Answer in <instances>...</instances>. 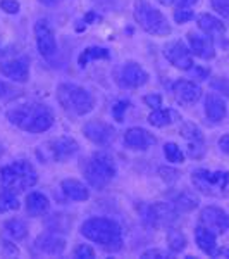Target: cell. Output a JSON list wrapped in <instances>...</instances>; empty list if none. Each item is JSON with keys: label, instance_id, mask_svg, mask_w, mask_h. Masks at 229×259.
Here are the masks:
<instances>
[{"label": "cell", "instance_id": "cell-30", "mask_svg": "<svg viewBox=\"0 0 229 259\" xmlns=\"http://www.w3.org/2000/svg\"><path fill=\"white\" fill-rule=\"evenodd\" d=\"M4 227H6V232L9 233L12 239H16V240L24 239V237H26V233H28L26 225H24L21 220H16V218L14 220H7Z\"/></svg>", "mask_w": 229, "mask_h": 259}, {"label": "cell", "instance_id": "cell-42", "mask_svg": "<svg viewBox=\"0 0 229 259\" xmlns=\"http://www.w3.org/2000/svg\"><path fill=\"white\" fill-rule=\"evenodd\" d=\"M219 147H220V150H222L224 154H227V156H229V133L219 139Z\"/></svg>", "mask_w": 229, "mask_h": 259}, {"label": "cell", "instance_id": "cell-44", "mask_svg": "<svg viewBox=\"0 0 229 259\" xmlns=\"http://www.w3.org/2000/svg\"><path fill=\"white\" fill-rule=\"evenodd\" d=\"M215 257H229V249H219L214 254Z\"/></svg>", "mask_w": 229, "mask_h": 259}, {"label": "cell", "instance_id": "cell-1", "mask_svg": "<svg viewBox=\"0 0 229 259\" xmlns=\"http://www.w3.org/2000/svg\"><path fill=\"white\" fill-rule=\"evenodd\" d=\"M7 119L28 133H41L53 124V114L43 104L26 102L7 111Z\"/></svg>", "mask_w": 229, "mask_h": 259}, {"label": "cell", "instance_id": "cell-15", "mask_svg": "<svg viewBox=\"0 0 229 259\" xmlns=\"http://www.w3.org/2000/svg\"><path fill=\"white\" fill-rule=\"evenodd\" d=\"M83 133L90 142L98 145H103L114 139V128L103 123V121H90V123H86L85 128H83Z\"/></svg>", "mask_w": 229, "mask_h": 259}, {"label": "cell", "instance_id": "cell-34", "mask_svg": "<svg viewBox=\"0 0 229 259\" xmlns=\"http://www.w3.org/2000/svg\"><path fill=\"white\" fill-rule=\"evenodd\" d=\"M128 107H130V102H128V100H119V102L112 107V116H114V119L119 121V123L124 121V112H126Z\"/></svg>", "mask_w": 229, "mask_h": 259}, {"label": "cell", "instance_id": "cell-28", "mask_svg": "<svg viewBox=\"0 0 229 259\" xmlns=\"http://www.w3.org/2000/svg\"><path fill=\"white\" fill-rule=\"evenodd\" d=\"M174 118H176V114H174L170 109H160L159 107V109L150 112L148 121H150V124H153V126L164 128V126H169V124L174 121Z\"/></svg>", "mask_w": 229, "mask_h": 259}, {"label": "cell", "instance_id": "cell-33", "mask_svg": "<svg viewBox=\"0 0 229 259\" xmlns=\"http://www.w3.org/2000/svg\"><path fill=\"white\" fill-rule=\"evenodd\" d=\"M174 19H176L178 24L188 23V21L193 19V11L188 9V7H180V9L174 12Z\"/></svg>", "mask_w": 229, "mask_h": 259}, {"label": "cell", "instance_id": "cell-48", "mask_svg": "<svg viewBox=\"0 0 229 259\" xmlns=\"http://www.w3.org/2000/svg\"><path fill=\"white\" fill-rule=\"evenodd\" d=\"M174 0H159V4H162V6H170Z\"/></svg>", "mask_w": 229, "mask_h": 259}, {"label": "cell", "instance_id": "cell-4", "mask_svg": "<svg viewBox=\"0 0 229 259\" xmlns=\"http://www.w3.org/2000/svg\"><path fill=\"white\" fill-rule=\"evenodd\" d=\"M85 178L91 187L103 190L116 177V164L112 157L105 152H97L85 162Z\"/></svg>", "mask_w": 229, "mask_h": 259}, {"label": "cell", "instance_id": "cell-22", "mask_svg": "<svg viewBox=\"0 0 229 259\" xmlns=\"http://www.w3.org/2000/svg\"><path fill=\"white\" fill-rule=\"evenodd\" d=\"M197 23H198L200 30L209 36L222 38V36L226 35V26H224V23H220L217 18H214V16H210V14H200Z\"/></svg>", "mask_w": 229, "mask_h": 259}, {"label": "cell", "instance_id": "cell-27", "mask_svg": "<svg viewBox=\"0 0 229 259\" xmlns=\"http://www.w3.org/2000/svg\"><path fill=\"white\" fill-rule=\"evenodd\" d=\"M173 206L176 207L178 212H190L198 207V199L191 192H183V194H180L174 199Z\"/></svg>", "mask_w": 229, "mask_h": 259}, {"label": "cell", "instance_id": "cell-25", "mask_svg": "<svg viewBox=\"0 0 229 259\" xmlns=\"http://www.w3.org/2000/svg\"><path fill=\"white\" fill-rule=\"evenodd\" d=\"M62 187V192L71 199V200H78V202H83V200H88L90 197V192L83 185L81 182L78 180H64L61 183Z\"/></svg>", "mask_w": 229, "mask_h": 259}, {"label": "cell", "instance_id": "cell-24", "mask_svg": "<svg viewBox=\"0 0 229 259\" xmlns=\"http://www.w3.org/2000/svg\"><path fill=\"white\" fill-rule=\"evenodd\" d=\"M50 209V202L40 192H31L26 195V211L30 216H43Z\"/></svg>", "mask_w": 229, "mask_h": 259}, {"label": "cell", "instance_id": "cell-46", "mask_svg": "<svg viewBox=\"0 0 229 259\" xmlns=\"http://www.w3.org/2000/svg\"><path fill=\"white\" fill-rule=\"evenodd\" d=\"M91 19H100V16L95 14V12H90V14L86 16V21H91Z\"/></svg>", "mask_w": 229, "mask_h": 259}, {"label": "cell", "instance_id": "cell-40", "mask_svg": "<svg viewBox=\"0 0 229 259\" xmlns=\"http://www.w3.org/2000/svg\"><path fill=\"white\" fill-rule=\"evenodd\" d=\"M143 100L148 104V106L155 107V109H159V107L162 106V99H160V95H147V97H143Z\"/></svg>", "mask_w": 229, "mask_h": 259}, {"label": "cell", "instance_id": "cell-13", "mask_svg": "<svg viewBox=\"0 0 229 259\" xmlns=\"http://www.w3.org/2000/svg\"><path fill=\"white\" fill-rule=\"evenodd\" d=\"M0 73L12 81L24 83L28 81V76H30V62H28L26 57L4 61L0 62Z\"/></svg>", "mask_w": 229, "mask_h": 259}, {"label": "cell", "instance_id": "cell-47", "mask_svg": "<svg viewBox=\"0 0 229 259\" xmlns=\"http://www.w3.org/2000/svg\"><path fill=\"white\" fill-rule=\"evenodd\" d=\"M198 0H181L183 6H193V4H197Z\"/></svg>", "mask_w": 229, "mask_h": 259}, {"label": "cell", "instance_id": "cell-37", "mask_svg": "<svg viewBox=\"0 0 229 259\" xmlns=\"http://www.w3.org/2000/svg\"><path fill=\"white\" fill-rule=\"evenodd\" d=\"M0 9L4 12H7V14H18L19 2H16V0H2V2H0Z\"/></svg>", "mask_w": 229, "mask_h": 259}, {"label": "cell", "instance_id": "cell-32", "mask_svg": "<svg viewBox=\"0 0 229 259\" xmlns=\"http://www.w3.org/2000/svg\"><path fill=\"white\" fill-rule=\"evenodd\" d=\"M164 154L165 157H167V161L170 162H185V154H183V150L178 147L176 144H165L164 145Z\"/></svg>", "mask_w": 229, "mask_h": 259}, {"label": "cell", "instance_id": "cell-19", "mask_svg": "<svg viewBox=\"0 0 229 259\" xmlns=\"http://www.w3.org/2000/svg\"><path fill=\"white\" fill-rule=\"evenodd\" d=\"M181 135H183V139H185L186 142H188V145H190V154L193 157H200L203 154V150H205V144H203V135H202V132L195 126V124H185L181 130Z\"/></svg>", "mask_w": 229, "mask_h": 259}, {"label": "cell", "instance_id": "cell-23", "mask_svg": "<svg viewBox=\"0 0 229 259\" xmlns=\"http://www.w3.org/2000/svg\"><path fill=\"white\" fill-rule=\"evenodd\" d=\"M195 240H197L200 250H203L209 256L215 254V233L210 228L203 227V225L197 227V230H195Z\"/></svg>", "mask_w": 229, "mask_h": 259}, {"label": "cell", "instance_id": "cell-6", "mask_svg": "<svg viewBox=\"0 0 229 259\" xmlns=\"http://www.w3.org/2000/svg\"><path fill=\"white\" fill-rule=\"evenodd\" d=\"M135 18L136 23L141 26V30H145L150 35L164 36L170 33V26L165 16L145 0H138L135 4Z\"/></svg>", "mask_w": 229, "mask_h": 259}, {"label": "cell", "instance_id": "cell-11", "mask_svg": "<svg viewBox=\"0 0 229 259\" xmlns=\"http://www.w3.org/2000/svg\"><path fill=\"white\" fill-rule=\"evenodd\" d=\"M35 36H36V47L43 57H52L57 52V41L55 35L50 30L48 23L45 19L36 21L35 24Z\"/></svg>", "mask_w": 229, "mask_h": 259}, {"label": "cell", "instance_id": "cell-5", "mask_svg": "<svg viewBox=\"0 0 229 259\" xmlns=\"http://www.w3.org/2000/svg\"><path fill=\"white\" fill-rule=\"evenodd\" d=\"M57 99L64 109L78 116L88 114L93 109V97L90 95V92L73 83H61L57 89Z\"/></svg>", "mask_w": 229, "mask_h": 259}, {"label": "cell", "instance_id": "cell-7", "mask_svg": "<svg viewBox=\"0 0 229 259\" xmlns=\"http://www.w3.org/2000/svg\"><path fill=\"white\" fill-rule=\"evenodd\" d=\"M191 182L197 189L205 195L217 197L226 192L229 185V173L227 171H209V169H197L191 175Z\"/></svg>", "mask_w": 229, "mask_h": 259}, {"label": "cell", "instance_id": "cell-29", "mask_svg": "<svg viewBox=\"0 0 229 259\" xmlns=\"http://www.w3.org/2000/svg\"><path fill=\"white\" fill-rule=\"evenodd\" d=\"M21 206L18 195H16L14 190L4 189L0 192V211L7 212V211H18Z\"/></svg>", "mask_w": 229, "mask_h": 259}, {"label": "cell", "instance_id": "cell-41", "mask_svg": "<svg viewBox=\"0 0 229 259\" xmlns=\"http://www.w3.org/2000/svg\"><path fill=\"white\" fill-rule=\"evenodd\" d=\"M141 257H167V254L164 252V250H159V249H150L147 252L141 254Z\"/></svg>", "mask_w": 229, "mask_h": 259}, {"label": "cell", "instance_id": "cell-21", "mask_svg": "<svg viewBox=\"0 0 229 259\" xmlns=\"http://www.w3.org/2000/svg\"><path fill=\"white\" fill-rule=\"evenodd\" d=\"M205 114L207 118L214 123H219L226 118L227 114V107H226V102L215 94H209L205 97Z\"/></svg>", "mask_w": 229, "mask_h": 259}, {"label": "cell", "instance_id": "cell-12", "mask_svg": "<svg viewBox=\"0 0 229 259\" xmlns=\"http://www.w3.org/2000/svg\"><path fill=\"white\" fill-rule=\"evenodd\" d=\"M200 223L210 228L214 233H224L229 230V214L220 207L209 206L200 212Z\"/></svg>", "mask_w": 229, "mask_h": 259}, {"label": "cell", "instance_id": "cell-8", "mask_svg": "<svg viewBox=\"0 0 229 259\" xmlns=\"http://www.w3.org/2000/svg\"><path fill=\"white\" fill-rule=\"evenodd\" d=\"M76 152H78V142L69 139V137H62V139L45 142V144L36 150V156L43 162H47V161L62 162V161L69 159L71 156H74Z\"/></svg>", "mask_w": 229, "mask_h": 259}, {"label": "cell", "instance_id": "cell-18", "mask_svg": "<svg viewBox=\"0 0 229 259\" xmlns=\"http://www.w3.org/2000/svg\"><path fill=\"white\" fill-rule=\"evenodd\" d=\"M155 142H157L155 137L150 135L147 130H143V128H130L124 133V144L130 149L147 150L150 145H153Z\"/></svg>", "mask_w": 229, "mask_h": 259}, {"label": "cell", "instance_id": "cell-10", "mask_svg": "<svg viewBox=\"0 0 229 259\" xmlns=\"http://www.w3.org/2000/svg\"><path fill=\"white\" fill-rule=\"evenodd\" d=\"M164 56L174 68L178 69H191L193 68V59H191V50L186 47L183 41H173V44L165 45Z\"/></svg>", "mask_w": 229, "mask_h": 259}, {"label": "cell", "instance_id": "cell-20", "mask_svg": "<svg viewBox=\"0 0 229 259\" xmlns=\"http://www.w3.org/2000/svg\"><path fill=\"white\" fill-rule=\"evenodd\" d=\"M35 244L36 249L45 254H50V256H59L66 249V240L59 235H53V233H45V235L38 237Z\"/></svg>", "mask_w": 229, "mask_h": 259}, {"label": "cell", "instance_id": "cell-43", "mask_svg": "<svg viewBox=\"0 0 229 259\" xmlns=\"http://www.w3.org/2000/svg\"><path fill=\"white\" fill-rule=\"evenodd\" d=\"M11 94H12L11 87H7L4 81H0V99H6V97H9Z\"/></svg>", "mask_w": 229, "mask_h": 259}, {"label": "cell", "instance_id": "cell-31", "mask_svg": "<svg viewBox=\"0 0 229 259\" xmlns=\"http://www.w3.org/2000/svg\"><path fill=\"white\" fill-rule=\"evenodd\" d=\"M167 244L173 252H181L186 247V237L183 235L180 230H170L167 235Z\"/></svg>", "mask_w": 229, "mask_h": 259}, {"label": "cell", "instance_id": "cell-35", "mask_svg": "<svg viewBox=\"0 0 229 259\" xmlns=\"http://www.w3.org/2000/svg\"><path fill=\"white\" fill-rule=\"evenodd\" d=\"M74 257H83V259H90V257H93L95 256V250L93 247H90V245H86V244H81V245H78L76 249H74Z\"/></svg>", "mask_w": 229, "mask_h": 259}, {"label": "cell", "instance_id": "cell-17", "mask_svg": "<svg viewBox=\"0 0 229 259\" xmlns=\"http://www.w3.org/2000/svg\"><path fill=\"white\" fill-rule=\"evenodd\" d=\"M188 41H190V50L198 56L200 59H214L215 56V50H214V44H212L210 36H205V35H198L195 31H190L188 33Z\"/></svg>", "mask_w": 229, "mask_h": 259}, {"label": "cell", "instance_id": "cell-14", "mask_svg": "<svg viewBox=\"0 0 229 259\" xmlns=\"http://www.w3.org/2000/svg\"><path fill=\"white\" fill-rule=\"evenodd\" d=\"M173 94L180 104H183V106H190V104H195L200 97H202V89L193 81L178 80L173 85Z\"/></svg>", "mask_w": 229, "mask_h": 259}, {"label": "cell", "instance_id": "cell-9", "mask_svg": "<svg viewBox=\"0 0 229 259\" xmlns=\"http://www.w3.org/2000/svg\"><path fill=\"white\" fill-rule=\"evenodd\" d=\"M178 214H180V212L176 211V207H174L173 204L157 202V204H153V206L147 207V212L143 214V220L150 227L159 228V227H167V225L174 223Z\"/></svg>", "mask_w": 229, "mask_h": 259}, {"label": "cell", "instance_id": "cell-16", "mask_svg": "<svg viewBox=\"0 0 229 259\" xmlns=\"http://www.w3.org/2000/svg\"><path fill=\"white\" fill-rule=\"evenodd\" d=\"M148 81L147 71L141 68L136 62H128L123 69H121V83L128 89H138Z\"/></svg>", "mask_w": 229, "mask_h": 259}, {"label": "cell", "instance_id": "cell-39", "mask_svg": "<svg viewBox=\"0 0 229 259\" xmlns=\"http://www.w3.org/2000/svg\"><path fill=\"white\" fill-rule=\"evenodd\" d=\"M159 173H160V177L164 178L167 183H174L176 180H180V173H178V171H174V169L160 168V169H159Z\"/></svg>", "mask_w": 229, "mask_h": 259}, {"label": "cell", "instance_id": "cell-36", "mask_svg": "<svg viewBox=\"0 0 229 259\" xmlns=\"http://www.w3.org/2000/svg\"><path fill=\"white\" fill-rule=\"evenodd\" d=\"M210 2H212V7H214L222 18L229 19V0H210Z\"/></svg>", "mask_w": 229, "mask_h": 259}, {"label": "cell", "instance_id": "cell-38", "mask_svg": "<svg viewBox=\"0 0 229 259\" xmlns=\"http://www.w3.org/2000/svg\"><path fill=\"white\" fill-rule=\"evenodd\" d=\"M210 87L214 90L220 92V94L227 95L229 97V80H226V78H219V80H214L210 83Z\"/></svg>", "mask_w": 229, "mask_h": 259}, {"label": "cell", "instance_id": "cell-45", "mask_svg": "<svg viewBox=\"0 0 229 259\" xmlns=\"http://www.w3.org/2000/svg\"><path fill=\"white\" fill-rule=\"evenodd\" d=\"M38 2L43 4V6H47V7H53V6H57L61 0H38Z\"/></svg>", "mask_w": 229, "mask_h": 259}, {"label": "cell", "instance_id": "cell-2", "mask_svg": "<svg viewBox=\"0 0 229 259\" xmlns=\"http://www.w3.org/2000/svg\"><path fill=\"white\" fill-rule=\"evenodd\" d=\"M81 233L109 252H116L123 247V230L114 220L90 218L81 225Z\"/></svg>", "mask_w": 229, "mask_h": 259}, {"label": "cell", "instance_id": "cell-3", "mask_svg": "<svg viewBox=\"0 0 229 259\" xmlns=\"http://www.w3.org/2000/svg\"><path fill=\"white\" fill-rule=\"evenodd\" d=\"M36 180H38L36 169L28 161H16L0 169V183L4 185V189L14 192L30 189L36 183Z\"/></svg>", "mask_w": 229, "mask_h": 259}, {"label": "cell", "instance_id": "cell-26", "mask_svg": "<svg viewBox=\"0 0 229 259\" xmlns=\"http://www.w3.org/2000/svg\"><path fill=\"white\" fill-rule=\"evenodd\" d=\"M98 59H110V52L103 47H86L78 57V66L83 69L88 66V62Z\"/></svg>", "mask_w": 229, "mask_h": 259}]
</instances>
